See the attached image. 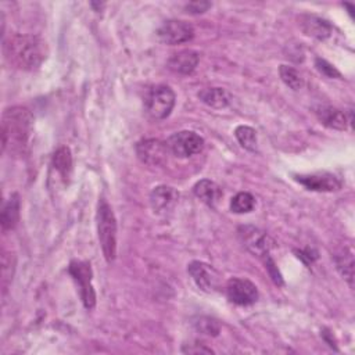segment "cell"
I'll return each mask as SVG.
<instances>
[{
	"label": "cell",
	"instance_id": "7a4b0ae2",
	"mask_svg": "<svg viewBox=\"0 0 355 355\" xmlns=\"http://www.w3.org/2000/svg\"><path fill=\"white\" fill-rule=\"evenodd\" d=\"M5 56L16 68L32 71L48 59V45L38 35H13L3 46Z\"/></svg>",
	"mask_w": 355,
	"mask_h": 355
},
{
	"label": "cell",
	"instance_id": "ac0fdd59",
	"mask_svg": "<svg viewBox=\"0 0 355 355\" xmlns=\"http://www.w3.org/2000/svg\"><path fill=\"white\" fill-rule=\"evenodd\" d=\"M52 167L61 176V179L67 183L70 176H71V172H72V154H71V150L68 148H65V146L59 148L54 152V154H53Z\"/></svg>",
	"mask_w": 355,
	"mask_h": 355
},
{
	"label": "cell",
	"instance_id": "7c38bea8",
	"mask_svg": "<svg viewBox=\"0 0 355 355\" xmlns=\"http://www.w3.org/2000/svg\"><path fill=\"white\" fill-rule=\"evenodd\" d=\"M294 179L312 192H337L341 189V181L329 172L296 175Z\"/></svg>",
	"mask_w": 355,
	"mask_h": 355
},
{
	"label": "cell",
	"instance_id": "4316f807",
	"mask_svg": "<svg viewBox=\"0 0 355 355\" xmlns=\"http://www.w3.org/2000/svg\"><path fill=\"white\" fill-rule=\"evenodd\" d=\"M182 352L185 354H212L214 351L208 347H205V344H186L182 348Z\"/></svg>",
	"mask_w": 355,
	"mask_h": 355
},
{
	"label": "cell",
	"instance_id": "ba28073f",
	"mask_svg": "<svg viewBox=\"0 0 355 355\" xmlns=\"http://www.w3.org/2000/svg\"><path fill=\"white\" fill-rule=\"evenodd\" d=\"M226 296L230 303L246 307L257 303L258 290L257 286L247 279L233 278L226 283Z\"/></svg>",
	"mask_w": 355,
	"mask_h": 355
},
{
	"label": "cell",
	"instance_id": "cb8c5ba5",
	"mask_svg": "<svg viewBox=\"0 0 355 355\" xmlns=\"http://www.w3.org/2000/svg\"><path fill=\"white\" fill-rule=\"evenodd\" d=\"M279 74L282 81L293 90H300L304 86V79L297 70L290 65H281Z\"/></svg>",
	"mask_w": 355,
	"mask_h": 355
},
{
	"label": "cell",
	"instance_id": "3957f363",
	"mask_svg": "<svg viewBox=\"0 0 355 355\" xmlns=\"http://www.w3.org/2000/svg\"><path fill=\"white\" fill-rule=\"evenodd\" d=\"M97 234L99 242L107 263H112L116 257V221L110 204L100 199L97 205Z\"/></svg>",
	"mask_w": 355,
	"mask_h": 355
},
{
	"label": "cell",
	"instance_id": "9c48e42d",
	"mask_svg": "<svg viewBox=\"0 0 355 355\" xmlns=\"http://www.w3.org/2000/svg\"><path fill=\"white\" fill-rule=\"evenodd\" d=\"M157 37L163 43L174 46V45H181L192 41L194 37V30L186 21L170 20V21H165L159 28Z\"/></svg>",
	"mask_w": 355,
	"mask_h": 355
},
{
	"label": "cell",
	"instance_id": "5b68a950",
	"mask_svg": "<svg viewBox=\"0 0 355 355\" xmlns=\"http://www.w3.org/2000/svg\"><path fill=\"white\" fill-rule=\"evenodd\" d=\"M175 92L167 85L154 86L146 97V111L153 120H165L175 107Z\"/></svg>",
	"mask_w": 355,
	"mask_h": 355
},
{
	"label": "cell",
	"instance_id": "9a60e30c",
	"mask_svg": "<svg viewBox=\"0 0 355 355\" xmlns=\"http://www.w3.org/2000/svg\"><path fill=\"white\" fill-rule=\"evenodd\" d=\"M199 53L194 50H182L176 54H174L170 60H168V67L170 70L178 72V74H192L197 64H199Z\"/></svg>",
	"mask_w": 355,
	"mask_h": 355
},
{
	"label": "cell",
	"instance_id": "8fae6325",
	"mask_svg": "<svg viewBox=\"0 0 355 355\" xmlns=\"http://www.w3.org/2000/svg\"><path fill=\"white\" fill-rule=\"evenodd\" d=\"M167 143L159 139H146L136 145V154L139 160L149 165H161L167 161L168 157Z\"/></svg>",
	"mask_w": 355,
	"mask_h": 355
},
{
	"label": "cell",
	"instance_id": "2e32d148",
	"mask_svg": "<svg viewBox=\"0 0 355 355\" xmlns=\"http://www.w3.org/2000/svg\"><path fill=\"white\" fill-rule=\"evenodd\" d=\"M193 193L197 199H200L204 204H207L211 208H215L219 200L222 199L221 187L210 179L199 181L193 187Z\"/></svg>",
	"mask_w": 355,
	"mask_h": 355
},
{
	"label": "cell",
	"instance_id": "44dd1931",
	"mask_svg": "<svg viewBox=\"0 0 355 355\" xmlns=\"http://www.w3.org/2000/svg\"><path fill=\"white\" fill-rule=\"evenodd\" d=\"M334 263L337 265L338 272L341 276L348 282V285L354 286V256L349 249L341 250L334 256Z\"/></svg>",
	"mask_w": 355,
	"mask_h": 355
},
{
	"label": "cell",
	"instance_id": "d6986e66",
	"mask_svg": "<svg viewBox=\"0 0 355 355\" xmlns=\"http://www.w3.org/2000/svg\"><path fill=\"white\" fill-rule=\"evenodd\" d=\"M20 221V196L12 194L2 208V227L3 230H12Z\"/></svg>",
	"mask_w": 355,
	"mask_h": 355
},
{
	"label": "cell",
	"instance_id": "83f0119b",
	"mask_svg": "<svg viewBox=\"0 0 355 355\" xmlns=\"http://www.w3.org/2000/svg\"><path fill=\"white\" fill-rule=\"evenodd\" d=\"M211 8L210 2H192L189 5H186V10L190 14H201L205 13L208 9Z\"/></svg>",
	"mask_w": 355,
	"mask_h": 355
},
{
	"label": "cell",
	"instance_id": "6da1fadb",
	"mask_svg": "<svg viewBox=\"0 0 355 355\" xmlns=\"http://www.w3.org/2000/svg\"><path fill=\"white\" fill-rule=\"evenodd\" d=\"M34 116L26 107H10L2 116V148L10 156H21L32 134Z\"/></svg>",
	"mask_w": 355,
	"mask_h": 355
},
{
	"label": "cell",
	"instance_id": "484cf974",
	"mask_svg": "<svg viewBox=\"0 0 355 355\" xmlns=\"http://www.w3.org/2000/svg\"><path fill=\"white\" fill-rule=\"evenodd\" d=\"M315 67H316V70L322 74V75H325V77H327V78H341V74L332 65V64H329L326 60H323V59H316L315 60Z\"/></svg>",
	"mask_w": 355,
	"mask_h": 355
},
{
	"label": "cell",
	"instance_id": "ffe728a7",
	"mask_svg": "<svg viewBox=\"0 0 355 355\" xmlns=\"http://www.w3.org/2000/svg\"><path fill=\"white\" fill-rule=\"evenodd\" d=\"M199 99L212 108H225L230 103V94L222 88H205L199 92Z\"/></svg>",
	"mask_w": 355,
	"mask_h": 355
},
{
	"label": "cell",
	"instance_id": "4fadbf2b",
	"mask_svg": "<svg viewBox=\"0 0 355 355\" xmlns=\"http://www.w3.org/2000/svg\"><path fill=\"white\" fill-rule=\"evenodd\" d=\"M178 192L170 186H159L150 194V204L154 212L165 214L174 208L178 201Z\"/></svg>",
	"mask_w": 355,
	"mask_h": 355
},
{
	"label": "cell",
	"instance_id": "d4e9b609",
	"mask_svg": "<svg viewBox=\"0 0 355 355\" xmlns=\"http://www.w3.org/2000/svg\"><path fill=\"white\" fill-rule=\"evenodd\" d=\"M194 326L199 332L208 334V336H216L219 333V325L216 321L211 318H200L197 322H194Z\"/></svg>",
	"mask_w": 355,
	"mask_h": 355
},
{
	"label": "cell",
	"instance_id": "8992f818",
	"mask_svg": "<svg viewBox=\"0 0 355 355\" xmlns=\"http://www.w3.org/2000/svg\"><path fill=\"white\" fill-rule=\"evenodd\" d=\"M71 276L79 286L81 298L86 310H93L96 305V293L92 285V268L88 261H72L68 268Z\"/></svg>",
	"mask_w": 355,
	"mask_h": 355
},
{
	"label": "cell",
	"instance_id": "277c9868",
	"mask_svg": "<svg viewBox=\"0 0 355 355\" xmlns=\"http://www.w3.org/2000/svg\"><path fill=\"white\" fill-rule=\"evenodd\" d=\"M238 234L243 246L254 257H258L261 261L271 257V250L275 247V242L267 232L256 226L246 225L238 229Z\"/></svg>",
	"mask_w": 355,
	"mask_h": 355
},
{
	"label": "cell",
	"instance_id": "5bb4252c",
	"mask_svg": "<svg viewBox=\"0 0 355 355\" xmlns=\"http://www.w3.org/2000/svg\"><path fill=\"white\" fill-rule=\"evenodd\" d=\"M300 26L307 37L318 41H325L332 35V26L326 20L316 16H303L300 19Z\"/></svg>",
	"mask_w": 355,
	"mask_h": 355
},
{
	"label": "cell",
	"instance_id": "603a6c76",
	"mask_svg": "<svg viewBox=\"0 0 355 355\" xmlns=\"http://www.w3.org/2000/svg\"><path fill=\"white\" fill-rule=\"evenodd\" d=\"M256 207V199L247 192L236 194L230 201V210L234 214H246L253 211Z\"/></svg>",
	"mask_w": 355,
	"mask_h": 355
},
{
	"label": "cell",
	"instance_id": "7402d4cb",
	"mask_svg": "<svg viewBox=\"0 0 355 355\" xmlns=\"http://www.w3.org/2000/svg\"><path fill=\"white\" fill-rule=\"evenodd\" d=\"M234 136L238 139V142L241 143V146L252 153H256L258 149V141H257V132L256 130H253L252 127H246V125H241L236 128L234 131Z\"/></svg>",
	"mask_w": 355,
	"mask_h": 355
},
{
	"label": "cell",
	"instance_id": "e0dca14e",
	"mask_svg": "<svg viewBox=\"0 0 355 355\" xmlns=\"http://www.w3.org/2000/svg\"><path fill=\"white\" fill-rule=\"evenodd\" d=\"M318 120L321 124H323L327 128L336 130V131H345L347 130V118L345 114L341 112L337 108L333 107H319L316 110Z\"/></svg>",
	"mask_w": 355,
	"mask_h": 355
},
{
	"label": "cell",
	"instance_id": "52a82bcc",
	"mask_svg": "<svg viewBox=\"0 0 355 355\" xmlns=\"http://www.w3.org/2000/svg\"><path fill=\"white\" fill-rule=\"evenodd\" d=\"M167 146L174 156L187 159L200 153L204 149V139L196 132L182 131L172 135L168 139Z\"/></svg>",
	"mask_w": 355,
	"mask_h": 355
},
{
	"label": "cell",
	"instance_id": "30bf717a",
	"mask_svg": "<svg viewBox=\"0 0 355 355\" xmlns=\"http://www.w3.org/2000/svg\"><path fill=\"white\" fill-rule=\"evenodd\" d=\"M187 272L199 289L205 293H214L219 287V274L208 264L193 261L187 265Z\"/></svg>",
	"mask_w": 355,
	"mask_h": 355
}]
</instances>
